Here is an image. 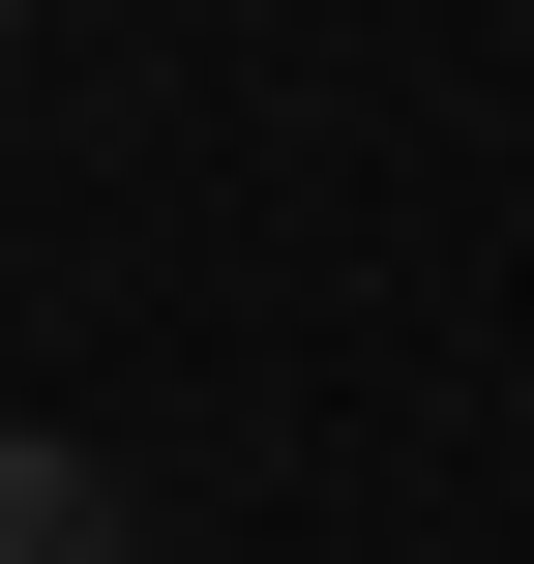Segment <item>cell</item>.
I'll use <instances>...</instances> for the list:
<instances>
[{"instance_id": "obj_1", "label": "cell", "mask_w": 534, "mask_h": 564, "mask_svg": "<svg viewBox=\"0 0 534 564\" xmlns=\"http://www.w3.org/2000/svg\"><path fill=\"white\" fill-rule=\"evenodd\" d=\"M0 564H119V476H89V446H30V416H0Z\"/></svg>"}, {"instance_id": "obj_2", "label": "cell", "mask_w": 534, "mask_h": 564, "mask_svg": "<svg viewBox=\"0 0 534 564\" xmlns=\"http://www.w3.org/2000/svg\"><path fill=\"white\" fill-rule=\"evenodd\" d=\"M0 30H30V0H0Z\"/></svg>"}]
</instances>
